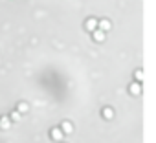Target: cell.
Instances as JSON below:
<instances>
[{
	"label": "cell",
	"instance_id": "cell-1",
	"mask_svg": "<svg viewBox=\"0 0 156 143\" xmlns=\"http://www.w3.org/2000/svg\"><path fill=\"white\" fill-rule=\"evenodd\" d=\"M110 28H112V24H110V20L108 18H101V20H97V30H101V31H108Z\"/></svg>",
	"mask_w": 156,
	"mask_h": 143
},
{
	"label": "cell",
	"instance_id": "cell-2",
	"mask_svg": "<svg viewBox=\"0 0 156 143\" xmlns=\"http://www.w3.org/2000/svg\"><path fill=\"white\" fill-rule=\"evenodd\" d=\"M50 136H52V139L61 141V139H62V136H64V132H62L59 127H55V129H52V130H50Z\"/></svg>",
	"mask_w": 156,
	"mask_h": 143
},
{
	"label": "cell",
	"instance_id": "cell-3",
	"mask_svg": "<svg viewBox=\"0 0 156 143\" xmlns=\"http://www.w3.org/2000/svg\"><path fill=\"white\" fill-rule=\"evenodd\" d=\"M84 28L88 30V31H94V30H97V20L94 18V17H90L86 22H84Z\"/></svg>",
	"mask_w": 156,
	"mask_h": 143
},
{
	"label": "cell",
	"instance_id": "cell-4",
	"mask_svg": "<svg viewBox=\"0 0 156 143\" xmlns=\"http://www.w3.org/2000/svg\"><path fill=\"white\" fill-rule=\"evenodd\" d=\"M11 119H9V116H2V117H0V129H2V130H8L9 127H11Z\"/></svg>",
	"mask_w": 156,
	"mask_h": 143
},
{
	"label": "cell",
	"instance_id": "cell-5",
	"mask_svg": "<svg viewBox=\"0 0 156 143\" xmlns=\"http://www.w3.org/2000/svg\"><path fill=\"white\" fill-rule=\"evenodd\" d=\"M129 90H130V94H132V95H140V94H142V84L134 81V83L129 86Z\"/></svg>",
	"mask_w": 156,
	"mask_h": 143
},
{
	"label": "cell",
	"instance_id": "cell-6",
	"mask_svg": "<svg viewBox=\"0 0 156 143\" xmlns=\"http://www.w3.org/2000/svg\"><path fill=\"white\" fill-rule=\"evenodd\" d=\"M59 129H61V130H62V132H64V134H70V132H72V130H74V125H72V123H70V121H62V123H61V127H59Z\"/></svg>",
	"mask_w": 156,
	"mask_h": 143
},
{
	"label": "cell",
	"instance_id": "cell-7",
	"mask_svg": "<svg viewBox=\"0 0 156 143\" xmlns=\"http://www.w3.org/2000/svg\"><path fill=\"white\" fill-rule=\"evenodd\" d=\"M92 37H94L96 42H103V40H105V31H101V30H94V31H92Z\"/></svg>",
	"mask_w": 156,
	"mask_h": 143
},
{
	"label": "cell",
	"instance_id": "cell-8",
	"mask_svg": "<svg viewBox=\"0 0 156 143\" xmlns=\"http://www.w3.org/2000/svg\"><path fill=\"white\" fill-rule=\"evenodd\" d=\"M101 116H103L105 119H112V117H114V110L110 108V106H105V108L101 110Z\"/></svg>",
	"mask_w": 156,
	"mask_h": 143
},
{
	"label": "cell",
	"instance_id": "cell-9",
	"mask_svg": "<svg viewBox=\"0 0 156 143\" xmlns=\"http://www.w3.org/2000/svg\"><path fill=\"white\" fill-rule=\"evenodd\" d=\"M30 110V105L28 103H24V101H22V103H18V106H17V112L18 114H22V112H28Z\"/></svg>",
	"mask_w": 156,
	"mask_h": 143
},
{
	"label": "cell",
	"instance_id": "cell-10",
	"mask_svg": "<svg viewBox=\"0 0 156 143\" xmlns=\"http://www.w3.org/2000/svg\"><path fill=\"white\" fill-rule=\"evenodd\" d=\"M134 79H136V83H142L143 81V72L142 70H136L134 72Z\"/></svg>",
	"mask_w": 156,
	"mask_h": 143
},
{
	"label": "cell",
	"instance_id": "cell-11",
	"mask_svg": "<svg viewBox=\"0 0 156 143\" xmlns=\"http://www.w3.org/2000/svg\"><path fill=\"white\" fill-rule=\"evenodd\" d=\"M9 119H11V121H18V119H20V114L15 110V112H11V114H9Z\"/></svg>",
	"mask_w": 156,
	"mask_h": 143
}]
</instances>
